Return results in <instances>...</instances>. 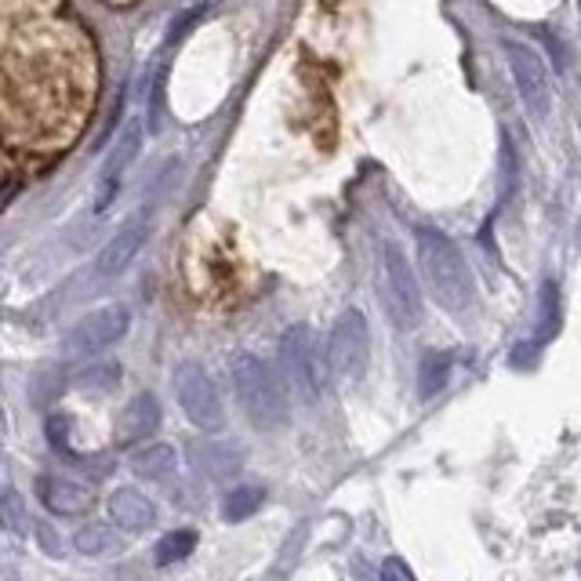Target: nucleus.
I'll return each mask as SVG.
<instances>
[{
  "label": "nucleus",
  "mask_w": 581,
  "mask_h": 581,
  "mask_svg": "<svg viewBox=\"0 0 581 581\" xmlns=\"http://www.w3.org/2000/svg\"><path fill=\"white\" fill-rule=\"evenodd\" d=\"M415 244H418V266H422V277L440 309H448L451 316H462L465 309H473L476 283L454 240L443 237L440 229L422 226L415 233Z\"/></svg>",
  "instance_id": "nucleus-1"
},
{
  "label": "nucleus",
  "mask_w": 581,
  "mask_h": 581,
  "mask_svg": "<svg viewBox=\"0 0 581 581\" xmlns=\"http://www.w3.org/2000/svg\"><path fill=\"white\" fill-rule=\"evenodd\" d=\"M229 378H233V392H237L240 407L258 429L283 426V418H288V397H283L273 367L262 364L251 353H240V356H233Z\"/></svg>",
  "instance_id": "nucleus-2"
},
{
  "label": "nucleus",
  "mask_w": 581,
  "mask_h": 581,
  "mask_svg": "<svg viewBox=\"0 0 581 581\" xmlns=\"http://www.w3.org/2000/svg\"><path fill=\"white\" fill-rule=\"evenodd\" d=\"M280 367L291 392L302 404H316L327 386V364L320 356V342L305 324H294L280 338Z\"/></svg>",
  "instance_id": "nucleus-3"
},
{
  "label": "nucleus",
  "mask_w": 581,
  "mask_h": 581,
  "mask_svg": "<svg viewBox=\"0 0 581 581\" xmlns=\"http://www.w3.org/2000/svg\"><path fill=\"white\" fill-rule=\"evenodd\" d=\"M378 291H381V302L389 309V316L397 320V327L422 324V291H418L415 269L407 266V255L400 251V244H392V240L381 244Z\"/></svg>",
  "instance_id": "nucleus-4"
},
{
  "label": "nucleus",
  "mask_w": 581,
  "mask_h": 581,
  "mask_svg": "<svg viewBox=\"0 0 581 581\" xmlns=\"http://www.w3.org/2000/svg\"><path fill=\"white\" fill-rule=\"evenodd\" d=\"M175 392H179L185 418H190L196 429H204V432L226 429V407H222L212 375H207L201 364H182L175 370Z\"/></svg>",
  "instance_id": "nucleus-5"
},
{
  "label": "nucleus",
  "mask_w": 581,
  "mask_h": 581,
  "mask_svg": "<svg viewBox=\"0 0 581 581\" xmlns=\"http://www.w3.org/2000/svg\"><path fill=\"white\" fill-rule=\"evenodd\" d=\"M327 356H331V370L345 381L364 378L367 361H370V327L361 309H345L331 327V342H327Z\"/></svg>",
  "instance_id": "nucleus-6"
},
{
  "label": "nucleus",
  "mask_w": 581,
  "mask_h": 581,
  "mask_svg": "<svg viewBox=\"0 0 581 581\" xmlns=\"http://www.w3.org/2000/svg\"><path fill=\"white\" fill-rule=\"evenodd\" d=\"M131 327V309L128 305H103L77 320V327L66 335V353L69 356H92L109 349L114 342H120Z\"/></svg>",
  "instance_id": "nucleus-7"
},
{
  "label": "nucleus",
  "mask_w": 581,
  "mask_h": 581,
  "mask_svg": "<svg viewBox=\"0 0 581 581\" xmlns=\"http://www.w3.org/2000/svg\"><path fill=\"white\" fill-rule=\"evenodd\" d=\"M505 58H509L516 92H520L527 114L535 120H546L549 117V77H546L541 58L520 41H505Z\"/></svg>",
  "instance_id": "nucleus-8"
},
{
  "label": "nucleus",
  "mask_w": 581,
  "mask_h": 581,
  "mask_svg": "<svg viewBox=\"0 0 581 581\" xmlns=\"http://www.w3.org/2000/svg\"><path fill=\"white\" fill-rule=\"evenodd\" d=\"M142 128L146 123L139 117H131L123 123V135L117 142V150L109 153V160L103 164V175H98V196H95V212H106L109 204H114V196L120 190V175L135 164V157L142 150Z\"/></svg>",
  "instance_id": "nucleus-9"
},
{
  "label": "nucleus",
  "mask_w": 581,
  "mask_h": 581,
  "mask_svg": "<svg viewBox=\"0 0 581 581\" xmlns=\"http://www.w3.org/2000/svg\"><path fill=\"white\" fill-rule=\"evenodd\" d=\"M146 237H150V222H146L142 215L123 222V226L114 233V240H109L103 247V255H98V277H120L123 269L135 262V255L142 251Z\"/></svg>",
  "instance_id": "nucleus-10"
},
{
  "label": "nucleus",
  "mask_w": 581,
  "mask_h": 581,
  "mask_svg": "<svg viewBox=\"0 0 581 581\" xmlns=\"http://www.w3.org/2000/svg\"><path fill=\"white\" fill-rule=\"evenodd\" d=\"M36 498L44 502L47 513L77 516L95 505V487L77 484V480H62V476H41L36 480Z\"/></svg>",
  "instance_id": "nucleus-11"
},
{
  "label": "nucleus",
  "mask_w": 581,
  "mask_h": 581,
  "mask_svg": "<svg viewBox=\"0 0 581 581\" xmlns=\"http://www.w3.org/2000/svg\"><path fill=\"white\" fill-rule=\"evenodd\" d=\"M160 429V404L153 392H139L117 418V443L120 448H135L146 437H153Z\"/></svg>",
  "instance_id": "nucleus-12"
},
{
  "label": "nucleus",
  "mask_w": 581,
  "mask_h": 581,
  "mask_svg": "<svg viewBox=\"0 0 581 581\" xmlns=\"http://www.w3.org/2000/svg\"><path fill=\"white\" fill-rule=\"evenodd\" d=\"M109 520H114L120 530H131V535H142L157 524V505L146 498L142 491L135 487H120L109 498Z\"/></svg>",
  "instance_id": "nucleus-13"
},
{
  "label": "nucleus",
  "mask_w": 581,
  "mask_h": 581,
  "mask_svg": "<svg viewBox=\"0 0 581 581\" xmlns=\"http://www.w3.org/2000/svg\"><path fill=\"white\" fill-rule=\"evenodd\" d=\"M190 459L196 465V473H204L207 480H226L240 469V451L237 448H226V443H193L190 448Z\"/></svg>",
  "instance_id": "nucleus-14"
},
{
  "label": "nucleus",
  "mask_w": 581,
  "mask_h": 581,
  "mask_svg": "<svg viewBox=\"0 0 581 581\" xmlns=\"http://www.w3.org/2000/svg\"><path fill=\"white\" fill-rule=\"evenodd\" d=\"M131 469H135V476L168 480L179 469V454L171 443H150V448H139L131 454Z\"/></svg>",
  "instance_id": "nucleus-15"
},
{
  "label": "nucleus",
  "mask_w": 581,
  "mask_h": 581,
  "mask_svg": "<svg viewBox=\"0 0 581 581\" xmlns=\"http://www.w3.org/2000/svg\"><path fill=\"white\" fill-rule=\"evenodd\" d=\"M451 378V353H426L422 356V367H418V392H422V400H432L437 392L448 386Z\"/></svg>",
  "instance_id": "nucleus-16"
},
{
  "label": "nucleus",
  "mask_w": 581,
  "mask_h": 581,
  "mask_svg": "<svg viewBox=\"0 0 581 581\" xmlns=\"http://www.w3.org/2000/svg\"><path fill=\"white\" fill-rule=\"evenodd\" d=\"M266 491L255 487V484H244V487H233L226 494V502H222V520L226 524H244L247 516L258 513V505H262Z\"/></svg>",
  "instance_id": "nucleus-17"
},
{
  "label": "nucleus",
  "mask_w": 581,
  "mask_h": 581,
  "mask_svg": "<svg viewBox=\"0 0 581 581\" xmlns=\"http://www.w3.org/2000/svg\"><path fill=\"white\" fill-rule=\"evenodd\" d=\"M73 546H77V552H84V556H114L120 549V535L106 524H88L73 535Z\"/></svg>",
  "instance_id": "nucleus-18"
},
{
  "label": "nucleus",
  "mask_w": 581,
  "mask_h": 581,
  "mask_svg": "<svg viewBox=\"0 0 581 581\" xmlns=\"http://www.w3.org/2000/svg\"><path fill=\"white\" fill-rule=\"evenodd\" d=\"M73 386L92 392V397H106L120 386V364H88L84 370H77Z\"/></svg>",
  "instance_id": "nucleus-19"
},
{
  "label": "nucleus",
  "mask_w": 581,
  "mask_h": 581,
  "mask_svg": "<svg viewBox=\"0 0 581 581\" xmlns=\"http://www.w3.org/2000/svg\"><path fill=\"white\" fill-rule=\"evenodd\" d=\"M196 530H171V535H164L157 541V567H171V563H182L185 556H190L196 549Z\"/></svg>",
  "instance_id": "nucleus-20"
},
{
  "label": "nucleus",
  "mask_w": 581,
  "mask_h": 581,
  "mask_svg": "<svg viewBox=\"0 0 581 581\" xmlns=\"http://www.w3.org/2000/svg\"><path fill=\"white\" fill-rule=\"evenodd\" d=\"M0 527L11 535H26V502L11 484H0Z\"/></svg>",
  "instance_id": "nucleus-21"
},
{
  "label": "nucleus",
  "mask_w": 581,
  "mask_h": 581,
  "mask_svg": "<svg viewBox=\"0 0 581 581\" xmlns=\"http://www.w3.org/2000/svg\"><path fill=\"white\" fill-rule=\"evenodd\" d=\"M556 331H560V288L549 280L546 288H541V320H538V338L535 345H546Z\"/></svg>",
  "instance_id": "nucleus-22"
},
{
  "label": "nucleus",
  "mask_w": 581,
  "mask_h": 581,
  "mask_svg": "<svg viewBox=\"0 0 581 581\" xmlns=\"http://www.w3.org/2000/svg\"><path fill=\"white\" fill-rule=\"evenodd\" d=\"M207 11H212V4H193L190 11H182V15H179L175 22H171V30H168V47H171V44H179L182 36L190 33L201 19H207Z\"/></svg>",
  "instance_id": "nucleus-23"
},
{
  "label": "nucleus",
  "mask_w": 581,
  "mask_h": 581,
  "mask_svg": "<svg viewBox=\"0 0 581 581\" xmlns=\"http://www.w3.org/2000/svg\"><path fill=\"white\" fill-rule=\"evenodd\" d=\"M164 80H168V73L160 69L157 77H153V92H150V117H146L142 123H150V135H160V128H164Z\"/></svg>",
  "instance_id": "nucleus-24"
},
{
  "label": "nucleus",
  "mask_w": 581,
  "mask_h": 581,
  "mask_svg": "<svg viewBox=\"0 0 581 581\" xmlns=\"http://www.w3.org/2000/svg\"><path fill=\"white\" fill-rule=\"evenodd\" d=\"M378 581H415V574H411V567H407V560H400V556H386V560H381Z\"/></svg>",
  "instance_id": "nucleus-25"
},
{
  "label": "nucleus",
  "mask_w": 581,
  "mask_h": 581,
  "mask_svg": "<svg viewBox=\"0 0 581 581\" xmlns=\"http://www.w3.org/2000/svg\"><path fill=\"white\" fill-rule=\"evenodd\" d=\"M123 95H128V88H123V92L117 95V103H114V109H109V120H106V128H103V135H98V139H95V150H103V146H106V139H109V135H114V131H117V120H120V114H123Z\"/></svg>",
  "instance_id": "nucleus-26"
},
{
  "label": "nucleus",
  "mask_w": 581,
  "mask_h": 581,
  "mask_svg": "<svg viewBox=\"0 0 581 581\" xmlns=\"http://www.w3.org/2000/svg\"><path fill=\"white\" fill-rule=\"evenodd\" d=\"M15 196H19V182H4V185H0V212H4V207L15 201Z\"/></svg>",
  "instance_id": "nucleus-27"
}]
</instances>
